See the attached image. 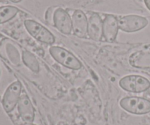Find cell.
I'll return each mask as SVG.
<instances>
[{
    "label": "cell",
    "mask_w": 150,
    "mask_h": 125,
    "mask_svg": "<svg viewBox=\"0 0 150 125\" xmlns=\"http://www.w3.org/2000/svg\"><path fill=\"white\" fill-rule=\"evenodd\" d=\"M18 12V9L13 6L0 7V24L6 23L13 19Z\"/></svg>",
    "instance_id": "cell-14"
},
{
    "label": "cell",
    "mask_w": 150,
    "mask_h": 125,
    "mask_svg": "<svg viewBox=\"0 0 150 125\" xmlns=\"http://www.w3.org/2000/svg\"><path fill=\"white\" fill-rule=\"evenodd\" d=\"M12 1H14V2H18V1H21V0H11Z\"/></svg>",
    "instance_id": "cell-17"
},
{
    "label": "cell",
    "mask_w": 150,
    "mask_h": 125,
    "mask_svg": "<svg viewBox=\"0 0 150 125\" xmlns=\"http://www.w3.org/2000/svg\"><path fill=\"white\" fill-rule=\"evenodd\" d=\"M72 27L74 35L86 38L88 35V19L82 10H76L72 16Z\"/></svg>",
    "instance_id": "cell-8"
},
{
    "label": "cell",
    "mask_w": 150,
    "mask_h": 125,
    "mask_svg": "<svg viewBox=\"0 0 150 125\" xmlns=\"http://www.w3.org/2000/svg\"><path fill=\"white\" fill-rule=\"evenodd\" d=\"M22 61L23 64L33 73H38L40 71V64L36 57L32 53L25 51L22 53Z\"/></svg>",
    "instance_id": "cell-13"
},
{
    "label": "cell",
    "mask_w": 150,
    "mask_h": 125,
    "mask_svg": "<svg viewBox=\"0 0 150 125\" xmlns=\"http://www.w3.org/2000/svg\"><path fill=\"white\" fill-rule=\"evenodd\" d=\"M144 4L146 7H147L148 10L150 11V0H144Z\"/></svg>",
    "instance_id": "cell-16"
},
{
    "label": "cell",
    "mask_w": 150,
    "mask_h": 125,
    "mask_svg": "<svg viewBox=\"0 0 150 125\" xmlns=\"http://www.w3.org/2000/svg\"><path fill=\"white\" fill-rule=\"evenodd\" d=\"M148 20L143 16L128 15L119 19V28L127 33L140 31L148 25Z\"/></svg>",
    "instance_id": "cell-6"
},
{
    "label": "cell",
    "mask_w": 150,
    "mask_h": 125,
    "mask_svg": "<svg viewBox=\"0 0 150 125\" xmlns=\"http://www.w3.org/2000/svg\"><path fill=\"white\" fill-rule=\"evenodd\" d=\"M55 10L56 9H54V7H49L48 10L45 12V20H47L50 24L54 25V14Z\"/></svg>",
    "instance_id": "cell-15"
},
{
    "label": "cell",
    "mask_w": 150,
    "mask_h": 125,
    "mask_svg": "<svg viewBox=\"0 0 150 125\" xmlns=\"http://www.w3.org/2000/svg\"><path fill=\"white\" fill-rule=\"evenodd\" d=\"M26 125H35V124H26Z\"/></svg>",
    "instance_id": "cell-18"
},
{
    "label": "cell",
    "mask_w": 150,
    "mask_h": 125,
    "mask_svg": "<svg viewBox=\"0 0 150 125\" xmlns=\"http://www.w3.org/2000/svg\"><path fill=\"white\" fill-rule=\"evenodd\" d=\"M18 111L21 118L26 124H32L35 120V108L26 94H22L18 102Z\"/></svg>",
    "instance_id": "cell-9"
},
{
    "label": "cell",
    "mask_w": 150,
    "mask_h": 125,
    "mask_svg": "<svg viewBox=\"0 0 150 125\" xmlns=\"http://www.w3.org/2000/svg\"><path fill=\"white\" fill-rule=\"evenodd\" d=\"M54 26L64 35H70L73 32L72 18L64 9L57 8L54 14Z\"/></svg>",
    "instance_id": "cell-7"
},
{
    "label": "cell",
    "mask_w": 150,
    "mask_h": 125,
    "mask_svg": "<svg viewBox=\"0 0 150 125\" xmlns=\"http://www.w3.org/2000/svg\"><path fill=\"white\" fill-rule=\"evenodd\" d=\"M119 29V19L114 15H106L103 26V36L105 40L108 42H114Z\"/></svg>",
    "instance_id": "cell-10"
},
{
    "label": "cell",
    "mask_w": 150,
    "mask_h": 125,
    "mask_svg": "<svg viewBox=\"0 0 150 125\" xmlns=\"http://www.w3.org/2000/svg\"><path fill=\"white\" fill-rule=\"evenodd\" d=\"M24 26L27 32L39 42L48 45H52L55 42L54 35L45 26L35 20L29 19L26 20L24 21Z\"/></svg>",
    "instance_id": "cell-4"
},
{
    "label": "cell",
    "mask_w": 150,
    "mask_h": 125,
    "mask_svg": "<svg viewBox=\"0 0 150 125\" xmlns=\"http://www.w3.org/2000/svg\"><path fill=\"white\" fill-rule=\"evenodd\" d=\"M49 52L56 61L67 68L78 70L82 67L81 61L71 52L62 47H51Z\"/></svg>",
    "instance_id": "cell-1"
},
{
    "label": "cell",
    "mask_w": 150,
    "mask_h": 125,
    "mask_svg": "<svg viewBox=\"0 0 150 125\" xmlns=\"http://www.w3.org/2000/svg\"><path fill=\"white\" fill-rule=\"evenodd\" d=\"M103 20L98 13H92L88 19V36L93 40L101 41L103 36Z\"/></svg>",
    "instance_id": "cell-11"
},
{
    "label": "cell",
    "mask_w": 150,
    "mask_h": 125,
    "mask_svg": "<svg viewBox=\"0 0 150 125\" xmlns=\"http://www.w3.org/2000/svg\"><path fill=\"white\" fill-rule=\"evenodd\" d=\"M21 83L18 81L13 82L6 89L2 98V105L6 112H12L16 108L21 95Z\"/></svg>",
    "instance_id": "cell-5"
},
{
    "label": "cell",
    "mask_w": 150,
    "mask_h": 125,
    "mask_svg": "<svg viewBox=\"0 0 150 125\" xmlns=\"http://www.w3.org/2000/svg\"><path fill=\"white\" fill-rule=\"evenodd\" d=\"M0 52L13 64L17 65L19 63V54L17 48L10 40L3 41L0 46Z\"/></svg>",
    "instance_id": "cell-12"
},
{
    "label": "cell",
    "mask_w": 150,
    "mask_h": 125,
    "mask_svg": "<svg viewBox=\"0 0 150 125\" xmlns=\"http://www.w3.org/2000/svg\"><path fill=\"white\" fill-rule=\"evenodd\" d=\"M120 87L125 91L133 93H142L150 88V81L146 78L137 75H130L120 81Z\"/></svg>",
    "instance_id": "cell-3"
},
{
    "label": "cell",
    "mask_w": 150,
    "mask_h": 125,
    "mask_svg": "<svg viewBox=\"0 0 150 125\" xmlns=\"http://www.w3.org/2000/svg\"><path fill=\"white\" fill-rule=\"evenodd\" d=\"M0 76H1V70H0Z\"/></svg>",
    "instance_id": "cell-19"
},
{
    "label": "cell",
    "mask_w": 150,
    "mask_h": 125,
    "mask_svg": "<svg viewBox=\"0 0 150 125\" xmlns=\"http://www.w3.org/2000/svg\"><path fill=\"white\" fill-rule=\"evenodd\" d=\"M120 105L127 112L136 115H144L150 113V101L139 97H127L122 99Z\"/></svg>",
    "instance_id": "cell-2"
}]
</instances>
